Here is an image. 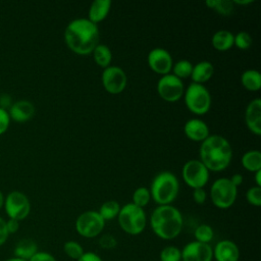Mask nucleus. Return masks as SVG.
I'll use <instances>...</instances> for the list:
<instances>
[{
	"instance_id": "7ed1b4c3",
	"label": "nucleus",
	"mask_w": 261,
	"mask_h": 261,
	"mask_svg": "<svg viewBox=\"0 0 261 261\" xmlns=\"http://www.w3.org/2000/svg\"><path fill=\"white\" fill-rule=\"evenodd\" d=\"M150 226L158 238L172 240L181 232L184 218L176 207L158 205L150 215Z\"/></svg>"
},
{
	"instance_id": "f03ea898",
	"label": "nucleus",
	"mask_w": 261,
	"mask_h": 261,
	"mask_svg": "<svg viewBox=\"0 0 261 261\" xmlns=\"http://www.w3.org/2000/svg\"><path fill=\"white\" fill-rule=\"evenodd\" d=\"M200 161L209 171H222L231 162L232 148L229 142L220 135H210L199 149Z\"/></svg>"
},
{
	"instance_id": "37998d69",
	"label": "nucleus",
	"mask_w": 261,
	"mask_h": 261,
	"mask_svg": "<svg viewBox=\"0 0 261 261\" xmlns=\"http://www.w3.org/2000/svg\"><path fill=\"white\" fill-rule=\"evenodd\" d=\"M255 173V182H256V186L257 187H260L261 188V169L254 172Z\"/></svg>"
},
{
	"instance_id": "a18cd8bd",
	"label": "nucleus",
	"mask_w": 261,
	"mask_h": 261,
	"mask_svg": "<svg viewBox=\"0 0 261 261\" xmlns=\"http://www.w3.org/2000/svg\"><path fill=\"white\" fill-rule=\"evenodd\" d=\"M3 205H4V196H3L2 192L0 191V210L3 207Z\"/></svg>"
},
{
	"instance_id": "79ce46f5",
	"label": "nucleus",
	"mask_w": 261,
	"mask_h": 261,
	"mask_svg": "<svg viewBox=\"0 0 261 261\" xmlns=\"http://www.w3.org/2000/svg\"><path fill=\"white\" fill-rule=\"evenodd\" d=\"M229 179H230V181L232 182V185L238 188L239 186H241V185L243 184L244 177H243V175H242L241 173H234V174H232V175L229 177Z\"/></svg>"
},
{
	"instance_id": "a878e982",
	"label": "nucleus",
	"mask_w": 261,
	"mask_h": 261,
	"mask_svg": "<svg viewBox=\"0 0 261 261\" xmlns=\"http://www.w3.org/2000/svg\"><path fill=\"white\" fill-rule=\"evenodd\" d=\"M120 208H121V206L119 205V203L117 201L108 200L100 206L98 213L100 214V216L106 222L108 220H112L114 218H117V215L120 211Z\"/></svg>"
},
{
	"instance_id": "5701e85b",
	"label": "nucleus",
	"mask_w": 261,
	"mask_h": 261,
	"mask_svg": "<svg viewBox=\"0 0 261 261\" xmlns=\"http://www.w3.org/2000/svg\"><path fill=\"white\" fill-rule=\"evenodd\" d=\"M243 87L251 92H256L261 88V74L257 69H247L241 74Z\"/></svg>"
},
{
	"instance_id": "4c0bfd02",
	"label": "nucleus",
	"mask_w": 261,
	"mask_h": 261,
	"mask_svg": "<svg viewBox=\"0 0 261 261\" xmlns=\"http://www.w3.org/2000/svg\"><path fill=\"white\" fill-rule=\"evenodd\" d=\"M29 261H56L55 257L45 251H38Z\"/></svg>"
},
{
	"instance_id": "c756f323",
	"label": "nucleus",
	"mask_w": 261,
	"mask_h": 261,
	"mask_svg": "<svg viewBox=\"0 0 261 261\" xmlns=\"http://www.w3.org/2000/svg\"><path fill=\"white\" fill-rule=\"evenodd\" d=\"M63 252L65 253V255L68 258H70L72 260H75V261L79 260L83 256V254L85 253L83 246L80 243L75 242V241L65 242L64 245H63Z\"/></svg>"
},
{
	"instance_id": "cd10ccee",
	"label": "nucleus",
	"mask_w": 261,
	"mask_h": 261,
	"mask_svg": "<svg viewBox=\"0 0 261 261\" xmlns=\"http://www.w3.org/2000/svg\"><path fill=\"white\" fill-rule=\"evenodd\" d=\"M193 65L194 64L188 59H180L175 63H173L171 68V73L180 80L190 77L193 70Z\"/></svg>"
},
{
	"instance_id": "f3484780",
	"label": "nucleus",
	"mask_w": 261,
	"mask_h": 261,
	"mask_svg": "<svg viewBox=\"0 0 261 261\" xmlns=\"http://www.w3.org/2000/svg\"><path fill=\"white\" fill-rule=\"evenodd\" d=\"M212 251L213 258L216 261H239L240 259V249L230 240L219 241Z\"/></svg>"
},
{
	"instance_id": "7c9ffc66",
	"label": "nucleus",
	"mask_w": 261,
	"mask_h": 261,
	"mask_svg": "<svg viewBox=\"0 0 261 261\" xmlns=\"http://www.w3.org/2000/svg\"><path fill=\"white\" fill-rule=\"evenodd\" d=\"M194 236H195V239L197 242L209 244L214 237V231H213V228L209 224L204 223V224H200L196 227Z\"/></svg>"
},
{
	"instance_id": "dca6fc26",
	"label": "nucleus",
	"mask_w": 261,
	"mask_h": 261,
	"mask_svg": "<svg viewBox=\"0 0 261 261\" xmlns=\"http://www.w3.org/2000/svg\"><path fill=\"white\" fill-rule=\"evenodd\" d=\"M184 133L186 137L193 142L202 143L210 136L208 124L200 118H191L184 124Z\"/></svg>"
},
{
	"instance_id": "e433bc0d",
	"label": "nucleus",
	"mask_w": 261,
	"mask_h": 261,
	"mask_svg": "<svg viewBox=\"0 0 261 261\" xmlns=\"http://www.w3.org/2000/svg\"><path fill=\"white\" fill-rule=\"evenodd\" d=\"M207 199V193L204 190V188H198L193 190V200L195 203L202 205L205 203Z\"/></svg>"
},
{
	"instance_id": "20e7f679",
	"label": "nucleus",
	"mask_w": 261,
	"mask_h": 261,
	"mask_svg": "<svg viewBox=\"0 0 261 261\" xmlns=\"http://www.w3.org/2000/svg\"><path fill=\"white\" fill-rule=\"evenodd\" d=\"M151 199L158 205H171L177 198L179 182L174 173L168 170L157 173L150 186Z\"/></svg>"
},
{
	"instance_id": "2eb2a0df",
	"label": "nucleus",
	"mask_w": 261,
	"mask_h": 261,
	"mask_svg": "<svg viewBox=\"0 0 261 261\" xmlns=\"http://www.w3.org/2000/svg\"><path fill=\"white\" fill-rule=\"evenodd\" d=\"M245 122L249 130L256 135H261V99L255 98L249 102L245 110Z\"/></svg>"
},
{
	"instance_id": "c03bdc74",
	"label": "nucleus",
	"mask_w": 261,
	"mask_h": 261,
	"mask_svg": "<svg viewBox=\"0 0 261 261\" xmlns=\"http://www.w3.org/2000/svg\"><path fill=\"white\" fill-rule=\"evenodd\" d=\"M232 2L233 4H237V5H247V4H251L253 0H233Z\"/></svg>"
},
{
	"instance_id": "393cba45",
	"label": "nucleus",
	"mask_w": 261,
	"mask_h": 261,
	"mask_svg": "<svg viewBox=\"0 0 261 261\" xmlns=\"http://www.w3.org/2000/svg\"><path fill=\"white\" fill-rule=\"evenodd\" d=\"M93 58L97 65L102 67L103 69L107 66L111 65L112 61V52L110 48L105 44H98L92 52Z\"/></svg>"
},
{
	"instance_id": "473e14b6",
	"label": "nucleus",
	"mask_w": 261,
	"mask_h": 261,
	"mask_svg": "<svg viewBox=\"0 0 261 261\" xmlns=\"http://www.w3.org/2000/svg\"><path fill=\"white\" fill-rule=\"evenodd\" d=\"M253 43L252 36L246 31H240L233 35V46L238 47L240 50H248Z\"/></svg>"
},
{
	"instance_id": "6e6552de",
	"label": "nucleus",
	"mask_w": 261,
	"mask_h": 261,
	"mask_svg": "<svg viewBox=\"0 0 261 261\" xmlns=\"http://www.w3.org/2000/svg\"><path fill=\"white\" fill-rule=\"evenodd\" d=\"M104 226V219L95 210H88L81 213L75 220L76 232L86 239L98 237L103 231Z\"/></svg>"
},
{
	"instance_id": "9b49d317",
	"label": "nucleus",
	"mask_w": 261,
	"mask_h": 261,
	"mask_svg": "<svg viewBox=\"0 0 261 261\" xmlns=\"http://www.w3.org/2000/svg\"><path fill=\"white\" fill-rule=\"evenodd\" d=\"M158 95L166 102L178 101L185 92L182 80L173 75L171 72L161 75L157 82Z\"/></svg>"
},
{
	"instance_id": "58836bf2",
	"label": "nucleus",
	"mask_w": 261,
	"mask_h": 261,
	"mask_svg": "<svg viewBox=\"0 0 261 261\" xmlns=\"http://www.w3.org/2000/svg\"><path fill=\"white\" fill-rule=\"evenodd\" d=\"M8 231L6 228V220L0 216V246H2L8 239Z\"/></svg>"
},
{
	"instance_id": "4468645a",
	"label": "nucleus",
	"mask_w": 261,
	"mask_h": 261,
	"mask_svg": "<svg viewBox=\"0 0 261 261\" xmlns=\"http://www.w3.org/2000/svg\"><path fill=\"white\" fill-rule=\"evenodd\" d=\"M181 261H212L213 251L209 244L193 241L181 250Z\"/></svg>"
},
{
	"instance_id": "39448f33",
	"label": "nucleus",
	"mask_w": 261,
	"mask_h": 261,
	"mask_svg": "<svg viewBox=\"0 0 261 261\" xmlns=\"http://www.w3.org/2000/svg\"><path fill=\"white\" fill-rule=\"evenodd\" d=\"M117 221L125 233L138 236L146 228L147 215L144 208L138 207L133 203H126L120 208Z\"/></svg>"
},
{
	"instance_id": "b1692460",
	"label": "nucleus",
	"mask_w": 261,
	"mask_h": 261,
	"mask_svg": "<svg viewBox=\"0 0 261 261\" xmlns=\"http://www.w3.org/2000/svg\"><path fill=\"white\" fill-rule=\"evenodd\" d=\"M242 166L251 172L261 169V152L259 150H249L241 158Z\"/></svg>"
},
{
	"instance_id": "1a4fd4ad",
	"label": "nucleus",
	"mask_w": 261,
	"mask_h": 261,
	"mask_svg": "<svg viewBox=\"0 0 261 261\" xmlns=\"http://www.w3.org/2000/svg\"><path fill=\"white\" fill-rule=\"evenodd\" d=\"M209 176L210 171L199 159L187 161L181 168V177L185 184L193 190L204 188L209 180Z\"/></svg>"
},
{
	"instance_id": "ea45409f",
	"label": "nucleus",
	"mask_w": 261,
	"mask_h": 261,
	"mask_svg": "<svg viewBox=\"0 0 261 261\" xmlns=\"http://www.w3.org/2000/svg\"><path fill=\"white\" fill-rule=\"evenodd\" d=\"M76 261H103V260L95 252H85L83 256Z\"/></svg>"
},
{
	"instance_id": "6ab92c4d",
	"label": "nucleus",
	"mask_w": 261,
	"mask_h": 261,
	"mask_svg": "<svg viewBox=\"0 0 261 261\" xmlns=\"http://www.w3.org/2000/svg\"><path fill=\"white\" fill-rule=\"evenodd\" d=\"M112 2L110 0H95L91 3L88 11V19L98 24L104 20L111 8Z\"/></svg>"
},
{
	"instance_id": "72a5a7b5",
	"label": "nucleus",
	"mask_w": 261,
	"mask_h": 261,
	"mask_svg": "<svg viewBox=\"0 0 261 261\" xmlns=\"http://www.w3.org/2000/svg\"><path fill=\"white\" fill-rule=\"evenodd\" d=\"M246 199L249 204L260 207L261 206V188L254 186L248 189L246 193Z\"/></svg>"
},
{
	"instance_id": "2f4dec72",
	"label": "nucleus",
	"mask_w": 261,
	"mask_h": 261,
	"mask_svg": "<svg viewBox=\"0 0 261 261\" xmlns=\"http://www.w3.org/2000/svg\"><path fill=\"white\" fill-rule=\"evenodd\" d=\"M160 261H181V251L176 246H166L160 251Z\"/></svg>"
},
{
	"instance_id": "a211bd4d",
	"label": "nucleus",
	"mask_w": 261,
	"mask_h": 261,
	"mask_svg": "<svg viewBox=\"0 0 261 261\" xmlns=\"http://www.w3.org/2000/svg\"><path fill=\"white\" fill-rule=\"evenodd\" d=\"M10 119L16 122H25L35 114V106L28 100H18L10 105L7 111Z\"/></svg>"
},
{
	"instance_id": "f8f14e48",
	"label": "nucleus",
	"mask_w": 261,
	"mask_h": 261,
	"mask_svg": "<svg viewBox=\"0 0 261 261\" xmlns=\"http://www.w3.org/2000/svg\"><path fill=\"white\" fill-rule=\"evenodd\" d=\"M101 82L106 92L116 95L124 91L127 84V76L121 67L109 65L103 69Z\"/></svg>"
},
{
	"instance_id": "f257e3e1",
	"label": "nucleus",
	"mask_w": 261,
	"mask_h": 261,
	"mask_svg": "<svg viewBox=\"0 0 261 261\" xmlns=\"http://www.w3.org/2000/svg\"><path fill=\"white\" fill-rule=\"evenodd\" d=\"M98 24L87 17L74 18L64 30V41L70 51L79 55H88L99 44Z\"/></svg>"
},
{
	"instance_id": "a19ab883",
	"label": "nucleus",
	"mask_w": 261,
	"mask_h": 261,
	"mask_svg": "<svg viewBox=\"0 0 261 261\" xmlns=\"http://www.w3.org/2000/svg\"><path fill=\"white\" fill-rule=\"evenodd\" d=\"M6 228H7V231L9 234L15 233L19 228V221L9 218L8 220H6Z\"/></svg>"
},
{
	"instance_id": "c9c22d12",
	"label": "nucleus",
	"mask_w": 261,
	"mask_h": 261,
	"mask_svg": "<svg viewBox=\"0 0 261 261\" xmlns=\"http://www.w3.org/2000/svg\"><path fill=\"white\" fill-rule=\"evenodd\" d=\"M10 123V117L6 109L0 107V135L4 134Z\"/></svg>"
},
{
	"instance_id": "ddd939ff",
	"label": "nucleus",
	"mask_w": 261,
	"mask_h": 261,
	"mask_svg": "<svg viewBox=\"0 0 261 261\" xmlns=\"http://www.w3.org/2000/svg\"><path fill=\"white\" fill-rule=\"evenodd\" d=\"M149 67L156 73L164 75L171 72L173 59L168 50L162 47H156L149 51L147 56Z\"/></svg>"
},
{
	"instance_id": "0eeeda50",
	"label": "nucleus",
	"mask_w": 261,
	"mask_h": 261,
	"mask_svg": "<svg viewBox=\"0 0 261 261\" xmlns=\"http://www.w3.org/2000/svg\"><path fill=\"white\" fill-rule=\"evenodd\" d=\"M212 204L219 209L230 208L238 197V188L232 185L229 177H219L212 182L210 188Z\"/></svg>"
},
{
	"instance_id": "c85d7f7f",
	"label": "nucleus",
	"mask_w": 261,
	"mask_h": 261,
	"mask_svg": "<svg viewBox=\"0 0 261 261\" xmlns=\"http://www.w3.org/2000/svg\"><path fill=\"white\" fill-rule=\"evenodd\" d=\"M132 203L135 204L138 207L144 208L146 207L150 200H151V195H150V191L149 189H147L146 187H139L137 188L132 196Z\"/></svg>"
},
{
	"instance_id": "f704fd0d",
	"label": "nucleus",
	"mask_w": 261,
	"mask_h": 261,
	"mask_svg": "<svg viewBox=\"0 0 261 261\" xmlns=\"http://www.w3.org/2000/svg\"><path fill=\"white\" fill-rule=\"evenodd\" d=\"M98 244H99L100 248H102L104 250H112L116 247L117 240L114 236H112L110 233H104L99 238Z\"/></svg>"
},
{
	"instance_id": "aec40b11",
	"label": "nucleus",
	"mask_w": 261,
	"mask_h": 261,
	"mask_svg": "<svg viewBox=\"0 0 261 261\" xmlns=\"http://www.w3.org/2000/svg\"><path fill=\"white\" fill-rule=\"evenodd\" d=\"M213 73H214L213 64L210 61L203 60L193 65V70L190 77L193 81L192 83L204 85V83L208 82L213 76Z\"/></svg>"
},
{
	"instance_id": "423d86ee",
	"label": "nucleus",
	"mask_w": 261,
	"mask_h": 261,
	"mask_svg": "<svg viewBox=\"0 0 261 261\" xmlns=\"http://www.w3.org/2000/svg\"><path fill=\"white\" fill-rule=\"evenodd\" d=\"M182 97L186 107L194 114L204 115L211 108V94L202 84L191 83L185 89Z\"/></svg>"
},
{
	"instance_id": "412c9836",
	"label": "nucleus",
	"mask_w": 261,
	"mask_h": 261,
	"mask_svg": "<svg viewBox=\"0 0 261 261\" xmlns=\"http://www.w3.org/2000/svg\"><path fill=\"white\" fill-rule=\"evenodd\" d=\"M38 252V245L32 239H22L14 247L13 255L16 258L29 261Z\"/></svg>"
},
{
	"instance_id": "49530a36",
	"label": "nucleus",
	"mask_w": 261,
	"mask_h": 261,
	"mask_svg": "<svg viewBox=\"0 0 261 261\" xmlns=\"http://www.w3.org/2000/svg\"><path fill=\"white\" fill-rule=\"evenodd\" d=\"M5 261H25V260H22V259H19V258H16V257H11L9 259H6Z\"/></svg>"
},
{
	"instance_id": "4be33fe9",
	"label": "nucleus",
	"mask_w": 261,
	"mask_h": 261,
	"mask_svg": "<svg viewBox=\"0 0 261 261\" xmlns=\"http://www.w3.org/2000/svg\"><path fill=\"white\" fill-rule=\"evenodd\" d=\"M211 43L217 51H227L233 46V34L228 30H218L213 34Z\"/></svg>"
},
{
	"instance_id": "9d476101",
	"label": "nucleus",
	"mask_w": 261,
	"mask_h": 261,
	"mask_svg": "<svg viewBox=\"0 0 261 261\" xmlns=\"http://www.w3.org/2000/svg\"><path fill=\"white\" fill-rule=\"evenodd\" d=\"M4 208L9 218L23 220L31 212V203L27 195L19 191L10 192L4 199Z\"/></svg>"
},
{
	"instance_id": "bb28decb",
	"label": "nucleus",
	"mask_w": 261,
	"mask_h": 261,
	"mask_svg": "<svg viewBox=\"0 0 261 261\" xmlns=\"http://www.w3.org/2000/svg\"><path fill=\"white\" fill-rule=\"evenodd\" d=\"M205 4L209 8L214 9L217 13L224 16L230 15L234 8V4L230 0H207Z\"/></svg>"
}]
</instances>
